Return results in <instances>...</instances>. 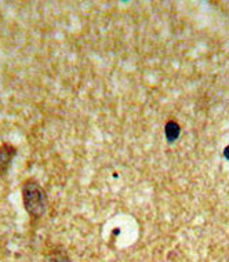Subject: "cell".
<instances>
[{"instance_id":"3957f363","label":"cell","mask_w":229,"mask_h":262,"mask_svg":"<svg viewBox=\"0 0 229 262\" xmlns=\"http://www.w3.org/2000/svg\"><path fill=\"white\" fill-rule=\"evenodd\" d=\"M43 262H72V259L69 257V254L67 253V250L55 247V249L49 250L45 254Z\"/></svg>"},{"instance_id":"277c9868","label":"cell","mask_w":229,"mask_h":262,"mask_svg":"<svg viewBox=\"0 0 229 262\" xmlns=\"http://www.w3.org/2000/svg\"><path fill=\"white\" fill-rule=\"evenodd\" d=\"M164 134L169 142H175L181 134V126L175 120H169L164 126Z\"/></svg>"},{"instance_id":"6da1fadb","label":"cell","mask_w":229,"mask_h":262,"mask_svg":"<svg viewBox=\"0 0 229 262\" xmlns=\"http://www.w3.org/2000/svg\"><path fill=\"white\" fill-rule=\"evenodd\" d=\"M21 193H23L24 207L32 221H36L43 217L49 206V198L40 182L35 178H28L23 182Z\"/></svg>"},{"instance_id":"5b68a950","label":"cell","mask_w":229,"mask_h":262,"mask_svg":"<svg viewBox=\"0 0 229 262\" xmlns=\"http://www.w3.org/2000/svg\"><path fill=\"white\" fill-rule=\"evenodd\" d=\"M224 158L226 159V160H229V145L224 149Z\"/></svg>"},{"instance_id":"7a4b0ae2","label":"cell","mask_w":229,"mask_h":262,"mask_svg":"<svg viewBox=\"0 0 229 262\" xmlns=\"http://www.w3.org/2000/svg\"><path fill=\"white\" fill-rule=\"evenodd\" d=\"M17 156V148L10 142H3L0 145V177L5 178L9 172L13 159Z\"/></svg>"}]
</instances>
